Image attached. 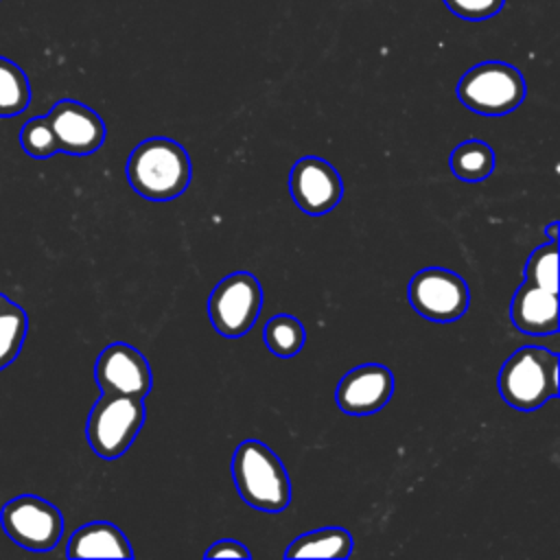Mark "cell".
<instances>
[{
  "label": "cell",
  "instance_id": "6da1fadb",
  "mask_svg": "<svg viewBox=\"0 0 560 560\" xmlns=\"http://www.w3.org/2000/svg\"><path fill=\"white\" fill-rule=\"evenodd\" d=\"M127 179L140 197L171 201L190 182V158L177 140L164 136L147 138L129 153Z\"/></svg>",
  "mask_w": 560,
  "mask_h": 560
},
{
  "label": "cell",
  "instance_id": "7a4b0ae2",
  "mask_svg": "<svg viewBox=\"0 0 560 560\" xmlns=\"http://www.w3.org/2000/svg\"><path fill=\"white\" fill-rule=\"evenodd\" d=\"M238 497L260 512H282L291 501V481L280 457L260 440H243L232 455Z\"/></svg>",
  "mask_w": 560,
  "mask_h": 560
},
{
  "label": "cell",
  "instance_id": "9c48e42d",
  "mask_svg": "<svg viewBox=\"0 0 560 560\" xmlns=\"http://www.w3.org/2000/svg\"><path fill=\"white\" fill-rule=\"evenodd\" d=\"M94 378L103 394H122L142 400L153 385L149 361L125 341H114L101 350L94 363Z\"/></svg>",
  "mask_w": 560,
  "mask_h": 560
},
{
  "label": "cell",
  "instance_id": "8fae6325",
  "mask_svg": "<svg viewBox=\"0 0 560 560\" xmlns=\"http://www.w3.org/2000/svg\"><path fill=\"white\" fill-rule=\"evenodd\" d=\"M46 118L55 131L59 151L63 153L88 155L101 149V144L105 142L107 129L103 118L92 107L79 101H57Z\"/></svg>",
  "mask_w": 560,
  "mask_h": 560
},
{
  "label": "cell",
  "instance_id": "44dd1931",
  "mask_svg": "<svg viewBox=\"0 0 560 560\" xmlns=\"http://www.w3.org/2000/svg\"><path fill=\"white\" fill-rule=\"evenodd\" d=\"M20 147L33 158V160H48L59 151L55 131L46 116H35L26 120L20 129Z\"/></svg>",
  "mask_w": 560,
  "mask_h": 560
},
{
  "label": "cell",
  "instance_id": "52a82bcc",
  "mask_svg": "<svg viewBox=\"0 0 560 560\" xmlns=\"http://www.w3.org/2000/svg\"><path fill=\"white\" fill-rule=\"evenodd\" d=\"M0 523L4 534L28 551H50L63 534L61 512L35 494H20L7 501Z\"/></svg>",
  "mask_w": 560,
  "mask_h": 560
},
{
  "label": "cell",
  "instance_id": "5b68a950",
  "mask_svg": "<svg viewBox=\"0 0 560 560\" xmlns=\"http://www.w3.org/2000/svg\"><path fill=\"white\" fill-rule=\"evenodd\" d=\"M144 418L142 398L101 392L85 422L88 444L101 459H118L133 444Z\"/></svg>",
  "mask_w": 560,
  "mask_h": 560
},
{
  "label": "cell",
  "instance_id": "5bb4252c",
  "mask_svg": "<svg viewBox=\"0 0 560 560\" xmlns=\"http://www.w3.org/2000/svg\"><path fill=\"white\" fill-rule=\"evenodd\" d=\"M68 558H133L131 542L109 521H92L79 527L66 547Z\"/></svg>",
  "mask_w": 560,
  "mask_h": 560
},
{
  "label": "cell",
  "instance_id": "d6986e66",
  "mask_svg": "<svg viewBox=\"0 0 560 560\" xmlns=\"http://www.w3.org/2000/svg\"><path fill=\"white\" fill-rule=\"evenodd\" d=\"M262 337H265L267 348L276 357L289 359V357H295L304 348L306 330H304V326H302V322L298 317L280 313V315H273L265 324Z\"/></svg>",
  "mask_w": 560,
  "mask_h": 560
},
{
  "label": "cell",
  "instance_id": "cb8c5ba5",
  "mask_svg": "<svg viewBox=\"0 0 560 560\" xmlns=\"http://www.w3.org/2000/svg\"><path fill=\"white\" fill-rule=\"evenodd\" d=\"M545 234L549 241H558V221H551L547 228H545Z\"/></svg>",
  "mask_w": 560,
  "mask_h": 560
},
{
  "label": "cell",
  "instance_id": "9a60e30c",
  "mask_svg": "<svg viewBox=\"0 0 560 560\" xmlns=\"http://www.w3.org/2000/svg\"><path fill=\"white\" fill-rule=\"evenodd\" d=\"M352 534L343 527H322L298 536L284 551V558H332L343 560L352 553Z\"/></svg>",
  "mask_w": 560,
  "mask_h": 560
},
{
  "label": "cell",
  "instance_id": "ba28073f",
  "mask_svg": "<svg viewBox=\"0 0 560 560\" xmlns=\"http://www.w3.org/2000/svg\"><path fill=\"white\" fill-rule=\"evenodd\" d=\"M409 302L424 319L446 324L466 313L470 293L459 273L442 267H427L409 280Z\"/></svg>",
  "mask_w": 560,
  "mask_h": 560
},
{
  "label": "cell",
  "instance_id": "ffe728a7",
  "mask_svg": "<svg viewBox=\"0 0 560 560\" xmlns=\"http://www.w3.org/2000/svg\"><path fill=\"white\" fill-rule=\"evenodd\" d=\"M525 282L558 293V241L536 247L525 262Z\"/></svg>",
  "mask_w": 560,
  "mask_h": 560
},
{
  "label": "cell",
  "instance_id": "277c9868",
  "mask_svg": "<svg viewBox=\"0 0 560 560\" xmlns=\"http://www.w3.org/2000/svg\"><path fill=\"white\" fill-rule=\"evenodd\" d=\"M525 94L523 74L505 61H481L466 70L457 83V98L481 116L510 114L523 103Z\"/></svg>",
  "mask_w": 560,
  "mask_h": 560
},
{
  "label": "cell",
  "instance_id": "30bf717a",
  "mask_svg": "<svg viewBox=\"0 0 560 560\" xmlns=\"http://www.w3.org/2000/svg\"><path fill=\"white\" fill-rule=\"evenodd\" d=\"M289 190L302 212L319 217L337 208L343 195V182L330 162L317 155H304L291 166Z\"/></svg>",
  "mask_w": 560,
  "mask_h": 560
},
{
  "label": "cell",
  "instance_id": "2e32d148",
  "mask_svg": "<svg viewBox=\"0 0 560 560\" xmlns=\"http://www.w3.org/2000/svg\"><path fill=\"white\" fill-rule=\"evenodd\" d=\"M26 311L18 302L0 293V372L18 359L22 343L26 339Z\"/></svg>",
  "mask_w": 560,
  "mask_h": 560
},
{
  "label": "cell",
  "instance_id": "4fadbf2b",
  "mask_svg": "<svg viewBox=\"0 0 560 560\" xmlns=\"http://www.w3.org/2000/svg\"><path fill=\"white\" fill-rule=\"evenodd\" d=\"M512 324L532 337H549L558 332V293L523 282L510 304Z\"/></svg>",
  "mask_w": 560,
  "mask_h": 560
},
{
  "label": "cell",
  "instance_id": "3957f363",
  "mask_svg": "<svg viewBox=\"0 0 560 560\" xmlns=\"http://www.w3.org/2000/svg\"><path fill=\"white\" fill-rule=\"evenodd\" d=\"M499 394L518 411L542 407L558 396V354L540 346L514 350L501 365Z\"/></svg>",
  "mask_w": 560,
  "mask_h": 560
},
{
  "label": "cell",
  "instance_id": "ac0fdd59",
  "mask_svg": "<svg viewBox=\"0 0 560 560\" xmlns=\"http://www.w3.org/2000/svg\"><path fill=\"white\" fill-rule=\"evenodd\" d=\"M31 103V85L24 70L0 57V118H11L22 114Z\"/></svg>",
  "mask_w": 560,
  "mask_h": 560
},
{
  "label": "cell",
  "instance_id": "7c38bea8",
  "mask_svg": "<svg viewBox=\"0 0 560 560\" xmlns=\"http://www.w3.org/2000/svg\"><path fill=\"white\" fill-rule=\"evenodd\" d=\"M394 394V376L381 363H361L346 372L335 389L337 407L350 416L381 411Z\"/></svg>",
  "mask_w": 560,
  "mask_h": 560
},
{
  "label": "cell",
  "instance_id": "7402d4cb",
  "mask_svg": "<svg viewBox=\"0 0 560 560\" xmlns=\"http://www.w3.org/2000/svg\"><path fill=\"white\" fill-rule=\"evenodd\" d=\"M505 0H444L451 13L464 20H486L503 9Z\"/></svg>",
  "mask_w": 560,
  "mask_h": 560
},
{
  "label": "cell",
  "instance_id": "8992f818",
  "mask_svg": "<svg viewBox=\"0 0 560 560\" xmlns=\"http://www.w3.org/2000/svg\"><path fill=\"white\" fill-rule=\"evenodd\" d=\"M262 308V287L249 271L219 280L208 298V317L221 337L236 339L252 330Z\"/></svg>",
  "mask_w": 560,
  "mask_h": 560
},
{
  "label": "cell",
  "instance_id": "603a6c76",
  "mask_svg": "<svg viewBox=\"0 0 560 560\" xmlns=\"http://www.w3.org/2000/svg\"><path fill=\"white\" fill-rule=\"evenodd\" d=\"M203 556H206V558H252L249 549H247L243 542L234 540V538H223V540L212 542V545L206 549Z\"/></svg>",
  "mask_w": 560,
  "mask_h": 560
},
{
  "label": "cell",
  "instance_id": "e0dca14e",
  "mask_svg": "<svg viewBox=\"0 0 560 560\" xmlns=\"http://www.w3.org/2000/svg\"><path fill=\"white\" fill-rule=\"evenodd\" d=\"M448 166L462 182H483L494 171V151L481 140H464L451 151Z\"/></svg>",
  "mask_w": 560,
  "mask_h": 560
}]
</instances>
